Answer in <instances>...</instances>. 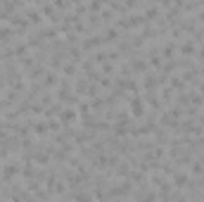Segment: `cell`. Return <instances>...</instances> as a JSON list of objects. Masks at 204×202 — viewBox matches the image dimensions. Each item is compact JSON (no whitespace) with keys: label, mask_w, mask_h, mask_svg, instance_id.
Returning <instances> with one entry per match:
<instances>
[{"label":"cell","mask_w":204,"mask_h":202,"mask_svg":"<svg viewBox=\"0 0 204 202\" xmlns=\"http://www.w3.org/2000/svg\"><path fill=\"white\" fill-rule=\"evenodd\" d=\"M131 112H133L135 117H142V114H145V105H142V100H138V98H135V100L131 102Z\"/></svg>","instance_id":"1"},{"label":"cell","mask_w":204,"mask_h":202,"mask_svg":"<svg viewBox=\"0 0 204 202\" xmlns=\"http://www.w3.org/2000/svg\"><path fill=\"white\" fill-rule=\"evenodd\" d=\"M76 119V114H74V109H64L62 112V121H67V124H71Z\"/></svg>","instance_id":"2"}]
</instances>
